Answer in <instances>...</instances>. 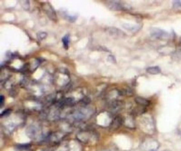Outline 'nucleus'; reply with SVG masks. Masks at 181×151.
Segmentation results:
<instances>
[{
    "mask_svg": "<svg viewBox=\"0 0 181 151\" xmlns=\"http://www.w3.org/2000/svg\"><path fill=\"white\" fill-rule=\"evenodd\" d=\"M151 36L157 40H167L170 37V34L168 31L158 28H152L150 30Z\"/></svg>",
    "mask_w": 181,
    "mask_h": 151,
    "instance_id": "f257e3e1",
    "label": "nucleus"
},
{
    "mask_svg": "<svg viewBox=\"0 0 181 151\" xmlns=\"http://www.w3.org/2000/svg\"><path fill=\"white\" fill-rule=\"evenodd\" d=\"M106 31L109 35L114 37H124L126 36V34L124 33L123 31L114 27L108 28Z\"/></svg>",
    "mask_w": 181,
    "mask_h": 151,
    "instance_id": "f03ea898",
    "label": "nucleus"
},
{
    "mask_svg": "<svg viewBox=\"0 0 181 151\" xmlns=\"http://www.w3.org/2000/svg\"><path fill=\"white\" fill-rule=\"evenodd\" d=\"M123 27L126 31H129L131 32H137L139 31L141 28V26L139 24H128L125 23L123 25Z\"/></svg>",
    "mask_w": 181,
    "mask_h": 151,
    "instance_id": "7ed1b4c3",
    "label": "nucleus"
},
{
    "mask_svg": "<svg viewBox=\"0 0 181 151\" xmlns=\"http://www.w3.org/2000/svg\"><path fill=\"white\" fill-rule=\"evenodd\" d=\"M44 9V11L46 12L47 15H48L51 19L55 20L56 19V13L54 10V9L52 8V7H51V5H45Z\"/></svg>",
    "mask_w": 181,
    "mask_h": 151,
    "instance_id": "20e7f679",
    "label": "nucleus"
},
{
    "mask_svg": "<svg viewBox=\"0 0 181 151\" xmlns=\"http://www.w3.org/2000/svg\"><path fill=\"white\" fill-rule=\"evenodd\" d=\"M135 102L137 104L141 107H148L150 104V102L147 99L142 97H138L135 98Z\"/></svg>",
    "mask_w": 181,
    "mask_h": 151,
    "instance_id": "39448f33",
    "label": "nucleus"
},
{
    "mask_svg": "<svg viewBox=\"0 0 181 151\" xmlns=\"http://www.w3.org/2000/svg\"><path fill=\"white\" fill-rule=\"evenodd\" d=\"M110 8L114 10H121L123 9H126L125 5L122 4L121 3L118 1H110Z\"/></svg>",
    "mask_w": 181,
    "mask_h": 151,
    "instance_id": "423d86ee",
    "label": "nucleus"
},
{
    "mask_svg": "<svg viewBox=\"0 0 181 151\" xmlns=\"http://www.w3.org/2000/svg\"><path fill=\"white\" fill-rule=\"evenodd\" d=\"M146 71L150 74H158L161 72V69L158 66H152L147 68Z\"/></svg>",
    "mask_w": 181,
    "mask_h": 151,
    "instance_id": "0eeeda50",
    "label": "nucleus"
},
{
    "mask_svg": "<svg viewBox=\"0 0 181 151\" xmlns=\"http://www.w3.org/2000/svg\"><path fill=\"white\" fill-rule=\"evenodd\" d=\"M146 111V108L144 107L140 106L139 107H135V109L133 110L132 113L134 116H138L143 114Z\"/></svg>",
    "mask_w": 181,
    "mask_h": 151,
    "instance_id": "6e6552de",
    "label": "nucleus"
},
{
    "mask_svg": "<svg viewBox=\"0 0 181 151\" xmlns=\"http://www.w3.org/2000/svg\"><path fill=\"white\" fill-rule=\"evenodd\" d=\"M62 42H63L64 48H65L66 50H68V48L69 43H70V36L68 35L64 36L62 38Z\"/></svg>",
    "mask_w": 181,
    "mask_h": 151,
    "instance_id": "1a4fd4ad",
    "label": "nucleus"
},
{
    "mask_svg": "<svg viewBox=\"0 0 181 151\" xmlns=\"http://www.w3.org/2000/svg\"><path fill=\"white\" fill-rule=\"evenodd\" d=\"M37 35L38 38L40 40H43L47 37V34L45 32H40V33H38Z\"/></svg>",
    "mask_w": 181,
    "mask_h": 151,
    "instance_id": "9d476101",
    "label": "nucleus"
},
{
    "mask_svg": "<svg viewBox=\"0 0 181 151\" xmlns=\"http://www.w3.org/2000/svg\"><path fill=\"white\" fill-rule=\"evenodd\" d=\"M173 5L175 8H179L181 7V1H174L173 2Z\"/></svg>",
    "mask_w": 181,
    "mask_h": 151,
    "instance_id": "9b49d317",
    "label": "nucleus"
},
{
    "mask_svg": "<svg viewBox=\"0 0 181 151\" xmlns=\"http://www.w3.org/2000/svg\"><path fill=\"white\" fill-rule=\"evenodd\" d=\"M108 61L112 62H114V63L115 62V57H114L112 55H110V56L108 57Z\"/></svg>",
    "mask_w": 181,
    "mask_h": 151,
    "instance_id": "f8f14e48",
    "label": "nucleus"
},
{
    "mask_svg": "<svg viewBox=\"0 0 181 151\" xmlns=\"http://www.w3.org/2000/svg\"><path fill=\"white\" fill-rule=\"evenodd\" d=\"M3 101H4V97H3L2 95H1V98H0V103H1V107H2Z\"/></svg>",
    "mask_w": 181,
    "mask_h": 151,
    "instance_id": "ddd939ff",
    "label": "nucleus"
},
{
    "mask_svg": "<svg viewBox=\"0 0 181 151\" xmlns=\"http://www.w3.org/2000/svg\"><path fill=\"white\" fill-rule=\"evenodd\" d=\"M179 46L181 47V37L180 38V40H179Z\"/></svg>",
    "mask_w": 181,
    "mask_h": 151,
    "instance_id": "4468645a",
    "label": "nucleus"
},
{
    "mask_svg": "<svg viewBox=\"0 0 181 151\" xmlns=\"http://www.w3.org/2000/svg\"><path fill=\"white\" fill-rule=\"evenodd\" d=\"M156 151V150H155V149H150V151Z\"/></svg>",
    "mask_w": 181,
    "mask_h": 151,
    "instance_id": "2eb2a0df",
    "label": "nucleus"
},
{
    "mask_svg": "<svg viewBox=\"0 0 181 151\" xmlns=\"http://www.w3.org/2000/svg\"><path fill=\"white\" fill-rule=\"evenodd\" d=\"M170 151V150H165V151Z\"/></svg>",
    "mask_w": 181,
    "mask_h": 151,
    "instance_id": "dca6fc26",
    "label": "nucleus"
}]
</instances>
